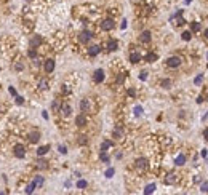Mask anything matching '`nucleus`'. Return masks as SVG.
Returning a JSON list of instances; mask_svg holds the SVG:
<instances>
[{"label": "nucleus", "instance_id": "nucleus-1", "mask_svg": "<svg viewBox=\"0 0 208 195\" xmlns=\"http://www.w3.org/2000/svg\"><path fill=\"white\" fill-rule=\"evenodd\" d=\"M91 38H93V34H91L90 31H83L82 34L79 35V40L82 42V43H88V42H90Z\"/></svg>", "mask_w": 208, "mask_h": 195}, {"label": "nucleus", "instance_id": "nucleus-2", "mask_svg": "<svg viewBox=\"0 0 208 195\" xmlns=\"http://www.w3.org/2000/svg\"><path fill=\"white\" fill-rule=\"evenodd\" d=\"M166 64L170 66V67H178V66L181 64V58L179 56H171V58H168Z\"/></svg>", "mask_w": 208, "mask_h": 195}, {"label": "nucleus", "instance_id": "nucleus-3", "mask_svg": "<svg viewBox=\"0 0 208 195\" xmlns=\"http://www.w3.org/2000/svg\"><path fill=\"white\" fill-rule=\"evenodd\" d=\"M101 29H103V31H111V29H114V21L104 19L103 23H101Z\"/></svg>", "mask_w": 208, "mask_h": 195}, {"label": "nucleus", "instance_id": "nucleus-4", "mask_svg": "<svg viewBox=\"0 0 208 195\" xmlns=\"http://www.w3.org/2000/svg\"><path fill=\"white\" fill-rule=\"evenodd\" d=\"M14 155H16L18 158H23L26 155V149H24V146H14Z\"/></svg>", "mask_w": 208, "mask_h": 195}, {"label": "nucleus", "instance_id": "nucleus-5", "mask_svg": "<svg viewBox=\"0 0 208 195\" xmlns=\"http://www.w3.org/2000/svg\"><path fill=\"white\" fill-rule=\"evenodd\" d=\"M93 80H94L96 83H101V82H103V80H104V70H103V69H98V70L94 72Z\"/></svg>", "mask_w": 208, "mask_h": 195}, {"label": "nucleus", "instance_id": "nucleus-6", "mask_svg": "<svg viewBox=\"0 0 208 195\" xmlns=\"http://www.w3.org/2000/svg\"><path fill=\"white\" fill-rule=\"evenodd\" d=\"M43 69H45V72H53L55 70V61L53 59H47L45 61V64H43Z\"/></svg>", "mask_w": 208, "mask_h": 195}, {"label": "nucleus", "instance_id": "nucleus-7", "mask_svg": "<svg viewBox=\"0 0 208 195\" xmlns=\"http://www.w3.org/2000/svg\"><path fill=\"white\" fill-rule=\"evenodd\" d=\"M75 125H77V127H85V125H87V117L83 115V114H82V115H79L75 118Z\"/></svg>", "mask_w": 208, "mask_h": 195}, {"label": "nucleus", "instance_id": "nucleus-8", "mask_svg": "<svg viewBox=\"0 0 208 195\" xmlns=\"http://www.w3.org/2000/svg\"><path fill=\"white\" fill-rule=\"evenodd\" d=\"M99 51H101L99 45H91V47L88 48V55H90V56H96Z\"/></svg>", "mask_w": 208, "mask_h": 195}, {"label": "nucleus", "instance_id": "nucleus-9", "mask_svg": "<svg viewBox=\"0 0 208 195\" xmlns=\"http://www.w3.org/2000/svg\"><path fill=\"white\" fill-rule=\"evenodd\" d=\"M70 112H72V107L69 106V104H64V106H61V114L64 117H69Z\"/></svg>", "mask_w": 208, "mask_h": 195}, {"label": "nucleus", "instance_id": "nucleus-10", "mask_svg": "<svg viewBox=\"0 0 208 195\" xmlns=\"http://www.w3.org/2000/svg\"><path fill=\"white\" fill-rule=\"evenodd\" d=\"M80 109H82V112H88V110H90V101L82 99L80 101Z\"/></svg>", "mask_w": 208, "mask_h": 195}, {"label": "nucleus", "instance_id": "nucleus-11", "mask_svg": "<svg viewBox=\"0 0 208 195\" xmlns=\"http://www.w3.org/2000/svg\"><path fill=\"white\" fill-rule=\"evenodd\" d=\"M146 166H147V160H146V158H138V160H136V168H138V170H144Z\"/></svg>", "mask_w": 208, "mask_h": 195}, {"label": "nucleus", "instance_id": "nucleus-12", "mask_svg": "<svg viewBox=\"0 0 208 195\" xmlns=\"http://www.w3.org/2000/svg\"><path fill=\"white\" fill-rule=\"evenodd\" d=\"M139 40H141L142 43H147V42L151 40V32H149V31H144V32L141 34V37H139Z\"/></svg>", "mask_w": 208, "mask_h": 195}, {"label": "nucleus", "instance_id": "nucleus-13", "mask_svg": "<svg viewBox=\"0 0 208 195\" xmlns=\"http://www.w3.org/2000/svg\"><path fill=\"white\" fill-rule=\"evenodd\" d=\"M117 47H118V42L117 40H109V43H107V50H109V51H115Z\"/></svg>", "mask_w": 208, "mask_h": 195}, {"label": "nucleus", "instance_id": "nucleus-14", "mask_svg": "<svg viewBox=\"0 0 208 195\" xmlns=\"http://www.w3.org/2000/svg\"><path fill=\"white\" fill-rule=\"evenodd\" d=\"M42 43V37L40 35H34V38L31 40V45H32V48H35V47H38V45Z\"/></svg>", "mask_w": 208, "mask_h": 195}, {"label": "nucleus", "instance_id": "nucleus-15", "mask_svg": "<svg viewBox=\"0 0 208 195\" xmlns=\"http://www.w3.org/2000/svg\"><path fill=\"white\" fill-rule=\"evenodd\" d=\"M38 139H40V134H38L37 131H34V133H31V136H29V141H31L32 144L38 142Z\"/></svg>", "mask_w": 208, "mask_h": 195}, {"label": "nucleus", "instance_id": "nucleus-16", "mask_svg": "<svg viewBox=\"0 0 208 195\" xmlns=\"http://www.w3.org/2000/svg\"><path fill=\"white\" fill-rule=\"evenodd\" d=\"M157 58H159V56H157L155 53H147V55H146V61L147 62H155Z\"/></svg>", "mask_w": 208, "mask_h": 195}, {"label": "nucleus", "instance_id": "nucleus-17", "mask_svg": "<svg viewBox=\"0 0 208 195\" xmlns=\"http://www.w3.org/2000/svg\"><path fill=\"white\" fill-rule=\"evenodd\" d=\"M48 151H50V146H42V147H38L37 155H38V157H42V155H45Z\"/></svg>", "mask_w": 208, "mask_h": 195}, {"label": "nucleus", "instance_id": "nucleus-18", "mask_svg": "<svg viewBox=\"0 0 208 195\" xmlns=\"http://www.w3.org/2000/svg\"><path fill=\"white\" fill-rule=\"evenodd\" d=\"M130 61H131L133 64H136V62L141 61V56H139V53H131V55H130Z\"/></svg>", "mask_w": 208, "mask_h": 195}, {"label": "nucleus", "instance_id": "nucleus-19", "mask_svg": "<svg viewBox=\"0 0 208 195\" xmlns=\"http://www.w3.org/2000/svg\"><path fill=\"white\" fill-rule=\"evenodd\" d=\"M109 147H112V142L111 141H104V142L101 144V152H106Z\"/></svg>", "mask_w": 208, "mask_h": 195}, {"label": "nucleus", "instance_id": "nucleus-20", "mask_svg": "<svg viewBox=\"0 0 208 195\" xmlns=\"http://www.w3.org/2000/svg\"><path fill=\"white\" fill-rule=\"evenodd\" d=\"M122 134H123V130H122V128H115V130H114V133H112V136H114L115 139H120V138H122Z\"/></svg>", "mask_w": 208, "mask_h": 195}, {"label": "nucleus", "instance_id": "nucleus-21", "mask_svg": "<svg viewBox=\"0 0 208 195\" xmlns=\"http://www.w3.org/2000/svg\"><path fill=\"white\" fill-rule=\"evenodd\" d=\"M184 163H186V155L179 154L176 157V165H179V166H181V165H184Z\"/></svg>", "mask_w": 208, "mask_h": 195}, {"label": "nucleus", "instance_id": "nucleus-22", "mask_svg": "<svg viewBox=\"0 0 208 195\" xmlns=\"http://www.w3.org/2000/svg\"><path fill=\"white\" fill-rule=\"evenodd\" d=\"M176 181V178H174V174H168L165 178V184H173V182Z\"/></svg>", "mask_w": 208, "mask_h": 195}, {"label": "nucleus", "instance_id": "nucleus-23", "mask_svg": "<svg viewBox=\"0 0 208 195\" xmlns=\"http://www.w3.org/2000/svg\"><path fill=\"white\" fill-rule=\"evenodd\" d=\"M48 88V82L47 80H40L38 82V90H47Z\"/></svg>", "mask_w": 208, "mask_h": 195}, {"label": "nucleus", "instance_id": "nucleus-24", "mask_svg": "<svg viewBox=\"0 0 208 195\" xmlns=\"http://www.w3.org/2000/svg\"><path fill=\"white\" fill-rule=\"evenodd\" d=\"M154 190H155V184H149L147 187L144 189V194H152Z\"/></svg>", "mask_w": 208, "mask_h": 195}, {"label": "nucleus", "instance_id": "nucleus-25", "mask_svg": "<svg viewBox=\"0 0 208 195\" xmlns=\"http://www.w3.org/2000/svg\"><path fill=\"white\" fill-rule=\"evenodd\" d=\"M34 184L37 185V187H42V185H43V178H42V176H37L35 181H34Z\"/></svg>", "mask_w": 208, "mask_h": 195}, {"label": "nucleus", "instance_id": "nucleus-26", "mask_svg": "<svg viewBox=\"0 0 208 195\" xmlns=\"http://www.w3.org/2000/svg\"><path fill=\"white\" fill-rule=\"evenodd\" d=\"M191 29H192V32H198V31H200V23H192L191 24Z\"/></svg>", "mask_w": 208, "mask_h": 195}, {"label": "nucleus", "instance_id": "nucleus-27", "mask_svg": "<svg viewBox=\"0 0 208 195\" xmlns=\"http://www.w3.org/2000/svg\"><path fill=\"white\" fill-rule=\"evenodd\" d=\"M35 187H37V185H35L34 182H32V184H29L27 187H26V194H32V192L35 190Z\"/></svg>", "mask_w": 208, "mask_h": 195}, {"label": "nucleus", "instance_id": "nucleus-28", "mask_svg": "<svg viewBox=\"0 0 208 195\" xmlns=\"http://www.w3.org/2000/svg\"><path fill=\"white\" fill-rule=\"evenodd\" d=\"M87 181H83V179H80V181L79 182H77V187H79V189H85V187H87Z\"/></svg>", "mask_w": 208, "mask_h": 195}, {"label": "nucleus", "instance_id": "nucleus-29", "mask_svg": "<svg viewBox=\"0 0 208 195\" xmlns=\"http://www.w3.org/2000/svg\"><path fill=\"white\" fill-rule=\"evenodd\" d=\"M191 37H192V34H191V32H189V31H187V32H183V40H191Z\"/></svg>", "mask_w": 208, "mask_h": 195}, {"label": "nucleus", "instance_id": "nucleus-30", "mask_svg": "<svg viewBox=\"0 0 208 195\" xmlns=\"http://www.w3.org/2000/svg\"><path fill=\"white\" fill-rule=\"evenodd\" d=\"M114 173H115L114 168H109L107 171H106V178H112V176H114Z\"/></svg>", "mask_w": 208, "mask_h": 195}, {"label": "nucleus", "instance_id": "nucleus-31", "mask_svg": "<svg viewBox=\"0 0 208 195\" xmlns=\"http://www.w3.org/2000/svg\"><path fill=\"white\" fill-rule=\"evenodd\" d=\"M202 82H203V75H202V74H200V75H198V77H195L194 83H195V85H200Z\"/></svg>", "mask_w": 208, "mask_h": 195}, {"label": "nucleus", "instance_id": "nucleus-32", "mask_svg": "<svg viewBox=\"0 0 208 195\" xmlns=\"http://www.w3.org/2000/svg\"><path fill=\"white\" fill-rule=\"evenodd\" d=\"M99 157H101V160H103V161H109V155L106 154V152H101Z\"/></svg>", "mask_w": 208, "mask_h": 195}, {"label": "nucleus", "instance_id": "nucleus-33", "mask_svg": "<svg viewBox=\"0 0 208 195\" xmlns=\"http://www.w3.org/2000/svg\"><path fill=\"white\" fill-rule=\"evenodd\" d=\"M27 55L31 56V58H35V56H37V51H35V48H31V50L27 51Z\"/></svg>", "mask_w": 208, "mask_h": 195}, {"label": "nucleus", "instance_id": "nucleus-34", "mask_svg": "<svg viewBox=\"0 0 208 195\" xmlns=\"http://www.w3.org/2000/svg\"><path fill=\"white\" fill-rule=\"evenodd\" d=\"M37 163H38L37 166L40 168V170H43V168H47V161H43V160H38Z\"/></svg>", "mask_w": 208, "mask_h": 195}, {"label": "nucleus", "instance_id": "nucleus-35", "mask_svg": "<svg viewBox=\"0 0 208 195\" xmlns=\"http://www.w3.org/2000/svg\"><path fill=\"white\" fill-rule=\"evenodd\" d=\"M142 114V107L141 106H136L135 107V115H141Z\"/></svg>", "mask_w": 208, "mask_h": 195}, {"label": "nucleus", "instance_id": "nucleus-36", "mask_svg": "<svg viewBox=\"0 0 208 195\" xmlns=\"http://www.w3.org/2000/svg\"><path fill=\"white\" fill-rule=\"evenodd\" d=\"M170 85H171L170 80H163V82H162V86H163V88H170Z\"/></svg>", "mask_w": 208, "mask_h": 195}, {"label": "nucleus", "instance_id": "nucleus-37", "mask_svg": "<svg viewBox=\"0 0 208 195\" xmlns=\"http://www.w3.org/2000/svg\"><path fill=\"white\" fill-rule=\"evenodd\" d=\"M23 67H24V66L21 64V62H16V64H14V69H16V70H23Z\"/></svg>", "mask_w": 208, "mask_h": 195}, {"label": "nucleus", "instance_id": "nucleus-38", "mask_svg": "<svg viewBox=\"0 0 208 195\" xmlns=\"http://www.w3.org/2000/svg\"><path fill=\"white\" fill-rule=\"evenodd\" d=\"M16 104H24V98H21V96H16Z\"/></svg>", "mask_w": 208, "mask_h": 195}, {"label": "nucleus", "instance_id": "nucleus-39", "mask_svg": "<svg viewBox=\"0 0 208 195\" xmlns=\"http://www.w3.org/2000/svg\"><path fill=\"white\" fill-rule=\"evenodd\" d=\"M139 79H141V80H146V79H147V72L142 70V72H141V75H139Z\"/></svg>", "mask_w": 208, "mask_h": 195}, {"label": "nucleus", "instance_id": "nucleus-40", "mask_svg": "<svg viewBox=\"0 0 208 195\" xmlns=\"http://www.w3.org/2000/svg\"><path fill=\"white\" fill-rule=\"evenodd\" d=\"M59 152H61V154H67V149L64 147V146H59Z\"/></svg>", "mask_w": 208, "mask_h": 195}, {"label": "nucleus", "instance_id": "nucleus-41", "mask_svg": "<svg viewBox=\"0 0 208 195\" xmlns=\"http://www.w3.org/2000/svg\"><path fill=\"white\" fill-rule=\"evenodd\" d=\"M207 189H208V182H203L202 184V192H207Z\"/></svg>", "mask_w": 208, "mask_h": 195}, {"label": "nucleus", "instance_id": "nucleus-42", "mask_svg": "<svg viewBox=\"0 0 208 195\" xmlns=\"http://www.w3.org/2000/svg\"><path fill=\"white\" fill-rule=\"evenodd\" d=\"M123 79H125V75H118V79H117V83H122V82H123Z\"/></svg>", "mask_w": 208, "mask_h": 195}, {"label": "nucleus", "instance_id": "nucleus-43", "mask_svg": "<svg viewBox=\"0 0 208 195\" xmlns=\"http://www.w3.org/2000/svg\"><path fill=\"white\" fill-rule=\"evenodd\" d=\"M203 136H205V139L208 141V128H205V130H203Z\"/></svg>", "mask_w": 208, "mask_h": 195}, {"label": "nucleus", "instance_id": "nucleus-44", "mask_svg": "<svg viewBox=\"0 0 208 195\" xmlns=\"http://www.w3.org/2000/svg\"><path fill=\"white\" fill-rule=\"evenodd\" d=\"M53 109H59V103H58V101H55V103H53Z\"/></svg>", "mask_w": 208, "mask_h": 195}, {"label": "nucleus", "instance_id": "nucleus-45", "mask_svg": "<svg viewBox=\"0 0 208 195\" xmlns=\"http://www.w3.org/2000/svg\"><path fill=\"white\" fill-rule=\"evenodd\" d=\"M79 142H80V144H85V142H87V139H85V136H82V138H80V141H79Z\"/></svg>", "mask_w": 208, "mask_h": 195}, {"label": "nucleus", "instance_id": "nucleus-46", "mask_svg": "<svg viewBox=\"0 0 208 195\" xmlns=\"http://www.w3.org/2000/svg\"><path fill=\"white\" fill-rule=\"evenodd\" d=\"M42 117H43V118H45V120H47V118H48V114H47V112H45V110H43V112H42Z\"/></svg>", "mask_w": 208, "mask_h": 195}, {"label": "nucleus", "instance_id": "nucleus-47", "mask_svg": "<svg viewBox=\"0 0 208 195\" xmlns=\"http://www.w3.org/2000/svg\"><path fill=\"white\" fill-rule=\"evenodd\" d=\"M10 93H11L13 96H16V90H14V88H10Z\"/></svg>", "mask_w": 208, "mask_h": 195}, {"label": "nucleus", "instance_id": "nucleus-48", "mask_svg": "<svg viewBox=\"0 0 208 195\" xmlns=\"http://www.w3.org/2000/svg\"><path fill=\"white\" fill-rule=\"evenodd\" d=\"M128 94L130 96H135V90H128Z\"/></svg>", "mask_w": 208, "mask_h": 195}, {"label": "nucleus", "instance_id": "nucleus-49", "mask_svg": "<svg viewBox=\"0 0 208 195\" xmlns=\"http://www.w3.org/2000/svg\"><path fill=\"white\" fill-rule=\"evenodd\" d=\"M205 37L208 38V29H205Z\"/></svg>", "mask_w": 208, "mask_h": 195}, {"label": "nucleus", "instance_id": "nucleus-50", "mask_svg": "<svg viewBox=\"0 0 208 195\" xmlns=\"http://www.w3.org/2000/svg\"><path fill=\"white\" fill-rule=\"evenodd\" d=\"M189 2H191V0H186V3H189Z\"/></svg>", "mask_w": 208, "mask_h": 195}, {"label": "nucleus", "instance_id": "nucleus-51", "mask_svg": "<svg viewBox=\"0 0 208 195\" xmlns=\"http://www.w3.org/2000/svg\"><path fill=\"white\" fill-rule=\"evenodd\" d=\"M207 192H208V189H207Z\"/></svg>", "mask_w": 208, "mask_h": 195}]
</instances>
